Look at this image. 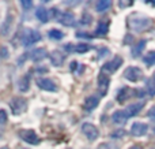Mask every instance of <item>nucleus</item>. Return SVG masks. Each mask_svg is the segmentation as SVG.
Instances as JSON below:
<instances>
[{
	"mask_svg": "<svg viewBox=\"0 0 155 149\" xmlns=\"http://www.w3.org/2000/svg\"><path fill=\"white\" fill-rule=\"evenodd\" d=\"M7 112L4 109H0V123H5L7 122Z\"/></svg>",
	"mask_w": 155,
	"mask_h": 149,
	"instance_id": "nucleus-29",
	"label": "nucleus"
},
{
	"mask_svg": "<svg viewBox=\"0 0 155 149\" xmlns=\"http://www.w3.org/2000/svg\"><path fill=\"white\" fill-rule=\"evenodd\" d=\"M142 70L139 67H135V66H131V67L125 68V71H124V77L131 82H137L142 78Z\"/></svg>",
	"mask_w": 155,
	"mask_h": 149,
	"instance_id": "nucleus-5",
	"label": "nucleus"
},
{
	"mask_svg": "<svg viewBox=\"0 0 155 149\" xmlns=\"http://www.w3.org/2000/svg\"><path fill=\"white\" fill-rule=\"evenodd\" d=\"M90 22H91V16L88 15V14H84V15H83V19L80 21V23H83V25H88Z\"/></svg>",
	"mask_w": 155,
	"mask_h": 149,
	"instance_id": "nucleus-30",
	"label": "nucleus"
},
{
	"mask_svg": "<svg viewBox=\"0 0 155 149\" xmlns=\"http://www.w3.org/2000/svg\"><path fill=\"white\" fill-rule=\"evenodd\" d=\"M2 149H8V148H7V147H3V148H2Z\"/></svg>",
	"mask_w": 155,
	"mask_h": 149,
	"instance_id": "nucleus-35",
	"label": "nucleus"
},
{
	"mask_svg": "<svg viewBox=\"0 0 155 149\" xmlns=\"http://www.w3.org/2000/svg\"><path fill=\"white\" fill-rule=\"evenodd\" d=\"M37 85L38 88H41L42 90H46V92H56L57 90V86L54 85V82L49 78H38Z\"/></svg>",
	"mask_w": 155,
	"mask_h": 149,
	"instance_id": "nucleus-7",
	"label": "nucleus"
},
{
	"mask_svg": "<svg viewBox=\"0 0 155 149\" xmlns=\"http://www.w3.org/2000/svg\"><path fill=\"white\" fill-rule=\"evenodd\" d=\"M128 25L132 30H135L137 33H142L144 30L150 29L153 22H151V19L148 16H132V18H129Z\"/></svg>",
	"mask_w": 155,
	"mask_h": 149,
	"instance_id": "nucleus-1",
	"label": "nucleus"
},
{
	"mask_svg": "<svg viewBox=\"0 0 155 149\" xmlns=\"http://www.w3.org/2000/svg\"><path fill=\"white\" fill-rule=\"evenodd\" d=\"M99 104V97L98 96H88L84 100V109L86 111H93L95 107H98Z\"/></svg>",
	"mask_w": 155,
	"mask_h": 149,
	"instance_id": "nucleus-12",
	"label": "nucleus"
},
{
	"mask_svg": "<svg viewBox=\"0 0 155 149\" xmlns=\"http://www.w3.org/2000/svg\"><path fill=\"white\" fill-rule=\"evenodd\" d=\"M120 7H127V5H132V2H118Z\"/></svg>",
	"mask_w": 155,
	"mask_h": 149,
	"instance_id": "nucleus-31",
	"label": "nucleus"
},
{
	"mask_svg": "<svg viewBox=\"0 0 155 149\" xmlns=\"http://www.w3.org/2000/svg\"><path fill=\"white\" fill-rule=\"evenodd\" d=\"M52 60H53V63H54L56 66H60V64H61L63 56L59 54V51H54V52H53V55H52Z\"/></svg>",
	"mask_w": 155,
	"mask_h": 149,
	"instance_id": "nucleus-26",
	"label": "nucleus"
},
{
	"mask_svg": "<svg viewBox=\"0 0 155 149\" xmlns=\"http://www.w3.org/2000/svg\"><path fill=\"white\" fill-rule=\"evenodd\" d=\"M147 115H148V116H150V118H153V116H155V106H154V107H153V108H151V109H150V111H148V114H147Z\"/></svg>",
	"mask_w": 155,
	"mask_h": 149,
	"instance_id": "nucleus-32",
	"label": "nucleus"
},
{
	"mask_svg": "<svg viewBox=\"0 0 155 149\" xmlns=\"http://www.w3.org/2000/svg\"><path fill=\"white\" fill-rule=\"evenodd\" d=\"M78 37H87V38H90V34H86V33H78Z\"/></svg>",
	"mask_w": 155,
	"mask_h": 149,
	"instance_id": "nucleus-33",
	"label": "nucleus"
},
{
	"mask_svg": "<svg viewBox=\"0 0 155 149\" xmlns=\"http://www.w3.org/2000/svg\"><path fill=\"white\" fill-rule=\"evenodd\" d=\"M82 131H83V134L90 140V141L97 140L98 138V136H99L98 129H97L94 125H91V123H83L82 125Z\"/></svg>",
	"mask_w": 155,
	"mask_h": 149,
	"instance_id": "nucleus-6",
	"label": "nucleus"
},
{
	"mask_svg": "<svg viewBox=\"0 0 155 149\" xmlns=\"http://www.w3.org/2000/svg\"><path fill=\"white\" fill-rule=\"evenodd\" d=\"M10 107H11V111H12L15 115H21L26 111L27 101L25 100L23 97H16L10 103Z\"/></svg>",
	"mask_w": 155,
	"mask_h": 149,
	"instance_id": "nucleus-3",
	"label": "nucleus"
},
{
	"mask_svg": "<svg viewBox=\"0 0 155 149\" xmlns=\"http://www.w3.org/2000/svg\"><path fill=\"white\" fill-rule=\"evenodd\" d=\"M21 5L23 10H30L33 7V2H30V0H21Z\"/></svg>",
	"mask_w": 155,
	"mask_h": 149,
	"instance_id": "nucleus-28",
	"label": "nucleus"
},
{
	"mask_svg": "<svg viewBox=\"0 0 155 149\" xmlns=\"http://www.w3.org/2000/svg\"><path fill=\"white\" fill-rule=\"evenodd\" d=\"M19 137H21L25 142H27V144H30V145L40 144V138H38V136L35 134L34 130H21L19 131Z\"/></svg>",
	"mask_w": 155,
	"mask_h": 149,
	"instance_id": "nucleus-4",
	"label": "nucleus"
},
{
	"mask_svg": "<svg viewBox=\"0 0 155 149\" xmlns=\"http://www.w3.org/2000/svg\"><path fill=\"white\" fill-rule=\"evenodd\" d=\"M97 149H118V147L116 144H112V142H102L101 145H98Z\"/></svg>",
	"mask_w": 155,
	"mask_h": 149,
	"instance_id": "nucleus-27",
	"label": "nucleus"
},
{
	"mask_svg": "<svg viewBox=\"0 0 155 149\" xmlns=\"http://www.w3.org/2000/svg\"><path fill=\"white\" fill-rule=\"evenodd\" d=\"M121 64H123V59H121L120 56H116V57H113V60L105 63V64L102 66V70L107 71V73H114Z\"/></svg>",
	"mask_w": 155,
	"mask_h": 149,
	"instance_id": "nucleus-8",
	"label": "nucleus"
},
{
	"mask_svg": "<svg viewBox=\"0 0 155 149\" xmlns=\"http://www.w3.org/2000/svg\"><path fill=\"white\" fill-rule=\"evenodd\" d=\"M41 40V33L34 29H25L22 33V44L25 47H29L31 44H35Z\"/></svg>",
	"mask_w": 155,
	"mask_h": 149,
	"instance_id": "nucleus-2",
	"label": "nucleus"
},
{
	"mask_svg": "<svg viewBox=\"0 0 155 149\" xmlns=\"http://www.w3.org/2000/svg\"><path fill=\"white\" fill-rule=\"evenodd\" d=\"M146 89H147L148 95H151V96L155 95V73L147 79V82H146Z\"/></svg>",
	"mask_w": 155,
	"mask_h": 149,
	"instance_id": "nucleus-17",
	"label": "nucleus"
},
{
	"mask_svg": "<svg viewBox=\"0 0 155 149\" xmlns=\"http://www.w3.org/2000/svg\"><path fill=\"white\" fill-rule=\"evenodd\" d=\"M35 15H37V18L40 19V21L42 22V23H46V22L49 21L48 11H46V8H44V7L37 8V11H35Z\"/></svg>",
	"mask_w": 155,
	"mask_h": 149,
	"instance_id": "nucleus-16",
	"label": "nucleus"
},
{
	"mask_svg": "<svg viewBox=\"0 0 155 149\" xmlns=\"http://www.w3.org/2000/svg\"><path fill=\"white\" fill-rule=\"evenodd\" d=\"M128 97H131V96H129V89L128 88H123V89L117 93V101L118 103H124Z\"/></svg>",
	"mask_w": 155,
	"mask_h": 149,
	"instance_id": "nucleus-20",
	"label": "nucleus"
},
{
	"mask_svg": "<svg viewBox=\"0 0 155 149\" xmlns=\"http://www.w3.org/2000/svg\"><path fill=\"white\" fill-rule=\"evenodd\" d=\"M29 85H30V81H29V77L25 75L19 79V90L21 92H27L29 90Z\"/></svg>",
	"mask_w": 155,
	"mask_h": 149,
	"instance_id": "nucleus-21",
	"label": "nucleus"
},
{
	"mask_svg": "<svg viewBox=\"0 0 155 149\" xmlns=\"http://www.w3.org/2000/svg\"><path fill=\"white\" fill-rule=\"evenodd\" d=\"M46 56H48V52L42 48H37L30 54V57H31V60H34V62H41V60H44Z\"/></svg>",
	"mask_w": 155,
	"mask_h": 149,
	"instance_id": "nucleus-14",
	"label": "nucleus"
},
{
	"mask_svg": "<svg viewBox=\"0 0 155 149\" xmlns=\"http://www.w3.org/2000/svg\"><path fill=\"white\" fill-rule=\"evenodd\" d=\"M143 106H144L143 103H136V104H131L129 107H127V109H125L127 116L131 118V116H135V115H137L140 111H142Z\"/></svg>",
	"mask_w": 155,
	"mask_h": 149,
	"instance_id": "nucleus-13",
	"label": "nucleus"
},
{
	"mask_svg": "<svg viewBox=\"0 0 155 149\" xmlns=\"http://www.w3.org/2000/svg\"><path fill=\"white\" fill-rule=\"evenodd\" d=\"M110 5H112V3H110L109 0H99L95 4V10L98 11V12H104L107 8H110Z\"/></svg>",
	"mask_w": 155,
	"mask_h": 149,
	"instance_id": "nucleus-18",
	"label": "nucleus"
},
{
	"mask_svg": "<svg viewBox=\"0 0 155 149\" xmlns=\"http://www.w3.org/2000/svg\"><path fill=\"white\" fill-rule=\"evenodd\" d=\"M49 37L53 38V40H61V38L64 37V34H63V32H60V30H57V29H52L51 32H49Z\"/></svg>",
	"mask_w": 155,
	"mask_h": 149,
	"instance_id": "nucleus-25",
	"label": "nucleus"
},
{
	"mask_svg": "<svg viewBox=\"0 0 155 149\" xmlns=\"http://www.w3.org/2000/svg\"><path fill=\"white\" fill-rule=\"evenodd\" d=\"M59 22L64 26H74L75 25V16L71 12H63L59 16Z\"/></svg>",
	"mask_w": 155,
	"mask_h": 149,
	"instance_id": "nucleus-11",
	"label": "nucleus"
},
{
	"mask_svg": "<svg viewBox=\"0 0 155 149\" xmlns=\"http://www.w3.org/2000/svg\"><path fill=\"white\" fill-rule=\"evenodd\" d=\"M112 119L114 123H117V125H124V123L127 122V119H128V116H127L125 111H116L114 114L112 115Z\"/></svg>",
	"mask_w": 155,
	"mask_h": 149,
	"instance_id": "nucleus-15",
	"label": "nucleus"
},
{
	"mask_svg": "<svg viewBox=\"0 0 155 149\" xmlns=\"http://www.w3.org/2000/svg\"><path fill=\"white\" fill-rule=\"evenodd\" d=\"M144 63L147 66H154L155 64V51L148 52L147 55L144 56Z\"/></svg>",
	"mask_w": 155,
	"mask_h": 149,
	"instance_id": "nucleus-24",
	"label": "nucleus"
},
{
	"mask_svg": "<svg viewBox=\"0 0 155 149\" xmlns=\"http://www.w3.org/2000/svg\"><path fill=\"white\" fill-rule=\"evenodd\" d=\"M90 48H91V47L88 45V44H86V43H80V44H78V45H75L74 51L78 52V54H84V52L90 51Z\"/></svg>",
	"mask_w": 155,
	"mask_h": 149,
	"instance_id": "nucleus-23",
	"label": "nucleus"
},
{
	"mask_svg": "<svg viewBox=\"0 0 155 149\" xmlns=\"http://www.w3.org/2000/svg\"><path fill=\"white\" fill-rule=\"evenodd\" d=\"M154 131H155V129H154Z\"/></svg>",
	"mask_w": 155,
	"mask_h": 149,
	"instance_id": "nucleus-36",
	"label": "nucleus"
},
{
	"mask_svg": "<svg viewBox=\"0 0 155 149\" xmlns=\"http://www.w3.org/2000/svg\"><path fill=\"white\" fill-rule=\"evenodd\" d=\"M148 130V126L146 123H142V122H135L134 125L131 126V134L135 137H142L147 133Z\"/></svg>",
	"mask_w": 155,
	"mask_h": 149,
	"instance_id": "nucleus-9",
	"label": "nucleus"
},
{
	"mask_svg": "<svg viewBox=\"0 0 155 149\" xmlns=\"http://www.w3.org/2000/svg\"><path fill=\"white\" fill-rule=\"evenodd\" d=\"M78 67V62H72V63H71V70H75V68Z\"/></svg>",
	"mask_w": 155,
	"mask_h": 149,
	"instance_id": "nucleus-34",
	"label": "nucleus"
},
{
	"mask_svg": "<svg viewBox=\"0 0 155 149\" xmlns=\"http://www.w3.org/2000/svg\"><path fill=\"white\" fill-rule=\"evenodd\" d=\"M109 84H110L109 77H107L106 74H104V73L99 74V77H98V88H99V92H101V95H102V96H104L105 93L107 92Z\"/></svg>",
	"mask_w": 155,
	"mask_h": 149,
	"instance_id": "nucleus-10",
	"label": "nucleus"
},
{
	"mask_svg": "<svg viewBox=\"0 0 155 149\" xmlns=\"http://www.w3.org/2000/svg\"><path fill=\"white\" fill-rule=\"evenodd\" d=\"M107 30H109V23L107 22H99L98 26H97L95 33L98 36H105L107 33Z\"/></svg>",
	"mask_w": 155,
	"mask_h": 149,
	"instance_id": "nucleus-19",
	"label": "nucleus"
},
{
	"mask_svg": "<svg viewBox=\"0 0 155 149\" xmlns=\"http://www.w3.org/2000/svg\"><path fill=\"white\" fill-rule=\"evenodd\" d=\"M146 47V41L144 40H140L139 43L135 45V48H134V52H132V55H134L135 57H137L140 54H142V51H143V48Z\"/></svg>",
	"mask_w": 155,
	"mask_h": 149,
	"instance_id": "nucleus-22",
	"label": "nucleus"
}]
</instances>
